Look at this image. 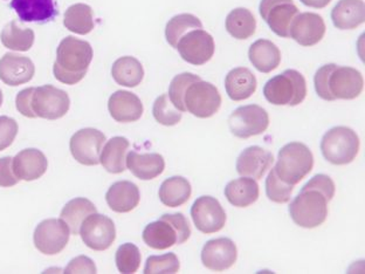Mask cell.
Instances as JSON below:
<instances>
[{
	"instance_id": "6da1fadb",
	"label": "cell",
	"mask_w": 365,
	"mask_h": 274,
	"mask_svg": "<svg viewBox=\"0 0 365 274\" xmlns=\"http://www.w3.org/2000/svg\"><path fill=\"white\" fill-rule=\"evenodd\" d=\"M91 44L74 36H66L56 51L53 72L58 81L65 85H76L85 78L93 60Z\"/></svg>"
},
{
	"instance_id": "7a4b0ae2",
	"label": "cell",
	"mask_w": 365,
	"mask_h": 274,
	"mask_svg": "<svg viewBox=\"0 0 365 274\" xmlns=\"http://www.w3.org/2000/svg\"><path fill=\"white\" fill-rule=\"evenodd\" d=\"M191 237L189 220L182 213H165L144 228L143 240L149 248L167 250L184 244Z\"/></svg>"
},
{
	"instance_id": "3957f363",
	"label": "cell",
	"mask_w": 365,
	"mask_h": 274,
	"mask_svg": "<svg viewBox=\"0 0 365 274\" xmlns=\"http://www.w3.org/2000/svg\"><path fill=\"white\" fill-rule=\"evenodd\" d=\"M314 156L309 148L300 142H290L281 148L274 168L281 181L297 186L313 170Z\"/></svg>"
},
{
	"instance_id": "277c9868",
	"label": "cell",
	"mask_w": 365,
	"mask_h": 274,
	"mask_svg": "<svg viewBox=\"0 0 365 274\" xmlns=\"http://www.w3.org/2000/svg\"><path fill=\"white\" fill-rule=\"evenodd\" d=\"M264 95L272 105L295 107L306 98V78L295 69H287L266 82Z\"/></svg>"
},
{
	"instance_id": "5b68a950",
	"label": "cell",
	"mask_w": 365,
	"mask_h": 274,
	"mask_svg": "<svg viewBox=\"0 0 365 274\" xmlns=\"http://www.w3.org/2000/svg\"><path fill=\"white\" fill-rule=\"evenodd\" d=\"M328 198L317 189H304L290 203L289 215L297 225L314 228L322 225L328 217Z\"/></svg>"
},
{
	"instance_id": "8992f818",
	"label": "cell",
	"mask_w": 365,
	"mask_h": 274,
	"mask_svg": "<svg viewBox=\"0 0 365 274\" xmlns=\"http://www.w3.org/2000/svg\"><path fill=\"white\" fill-rule=\"evenodd\" d=\"M359 135L348 127H334L327 131L321 141L324 158L335 166H346L355 160L359 151Z\"/></svg>"
},
{
	"instance_id": "52a82bcc",
	"label": "cell",
	"mask_w": 365,
	"mask_h": 274,
	"mask_svg": "<svg viewBox=\"0 0 365 274\" xmlns=\"http://www.w3.org/2000/svg\"><path fill=\"white\" fill-rule=\"evenodd\" d=\"M71 98L62 89L52 85L33 87L31 109L36 118L58 120L68 113Z\"/></svg>"
},
{
	"instance_id": "ba28073f",
	"label": "cell",
	"mask_w": 365,
	"mask_h": 274,
	"mask_svg": "<svg viewBox=\"0 0 365 274\" xmlns=\"http://www.w3.org/2000/svg\"><path fill=\"white\" fill-rule=\"evenodd\" d=\"M184 103L186 111L197 118H211L220 109L222 95L212 83L199 80L189 86L184 96Z\"/></svg>"
},
{
	"instance_id": "9c48e42d",
	"label": "cell",
	"mask_w": 365,
	"mask_h": 274,
	"mask_svg": "<svg viewBox=\"0 0 365 274\" xmlns=\"http://www.w3.org/2000/svg\"><path fill=\"white\" fill-rule=\"evenodd\" d=\"M228 126L235 136L250 138L267 131L269 116L267 111L260 106H242L230 115Z\"/></svg>"
},
{
	"instance_id": "30bf717a",
	"label": "cell",
	"mask_w": 365,
	"mask_h": 274,
	"mask_svg": "<svg viewBox=\"0 0 365 274\" xmlns=\"http://www.w3.org/2000/svg\"><path fill=\"white\" fill-rule=\"evenodd\" d=\"M327 87L333 101L337 98L354 100L362 94L364 80L357 69L333 64L327 78Z\"/></svg>"
},
{
	"instance_id": "8fae6325",
	"label": "cell",
	"mask_w": 365,
	"mask_h": 274,
	"mask_svg": "<svg viewBox=\"0 0 365 274\" xmlns=\"http://www.w3.org/2000/svg\"><path fill=\"white\" fill-rule=\"evenodd\" d=\"M86 246L94 251H106L116 239V228L109 217L91 213L82 223L80 233Z\"/></svg>"
},
{
	"instance_id": "7c38bea8",
	"label": "cell",
	"mask_w": 365,
	"mask_h": 274,
	"mask_svg": "<svg viewBox=\"0 0 365 274\" xmlns=\"http://www.w3.org/2000/svg\"><path fill=\"white\" fill-rule=\"evenodd\" d=\"M69 237L71 230L62 219H46L36 226L34 245L43 255H59L68 244Z\"/></svg>"
},
{
	"instance_id": "4fadbf2b",
	"label": "cell",
	"mask_w": 365,
	"mask_h": 274,
	"mask_svg": "<svg viewBox=\"0 0 365 274\" xmlns=\"http://www.w3.org/2000/svg\"><path fill=\"white\" fill-rule=\"evenodd\" d=\"M176 49L184 61L193 66H202L212 59L215 40L210 33L202 29L190 31L178 41Z\"/></svg>"
},
{
	"instance_id": "5bb4252c",
	"label": "cell",
	"mask_w": 365,
	"mask_h": 274,
	"mask_svg": "<svg viewBox=\"0 0 365 274\" xmlns=\"http://www.w3.org/2000/svg\"><path fill=\"white\" fill-rule=\"evenodd\" d=\"M262 19L277 36L289 38L290 25L300 14L293 0H261Z\"/></svg>"
},
{
	"instance_id": "9a60e30c",
	"label": "cell",
	"mask_w": 365,
	"mask_h": 274,
	"mask_svg": "<svg viewBox=\"0 0 365 274\" xmlns=\"http://www.w3.org/2000/svg\"><path fill=\"white\" fill-rule=\"evenodd\" d=\"M105 142L106 135L102 131L94 128H85L73 135L69 148L78 163L98 166Z\"/></svg>"
},
{
	"instance_id": "2e32d148",
	"label": "cell",
	"mask_w": 365,
	"mask_h": 274,
	"mask_svg": "<svg viewBox=\"0 0 365 274\" xmlns=\"http://www.w3.org/2000/svg\"><path fill=\"white\" fill-rule=\"evenodd\" d=\"M191 217L198 231L211 235L220 231L226 224V213L218 199L202 196L191 208Z\"/></svg>"
},
{
	"instance_id": "e0dca14e",
	"label": "cell",
	"mask_w": 365,
	"mask_h": 274,
	"mask_svg": "<svg viewBox=\"0 0 365 274\" xmlns=\"http://www.w3.org/2000/svg\"><path fill=\"white\" fill-rule=\"evenodd\" d=\"M237 258L238 250L230 238L211 239L202 248V264L211 271H225L235 264Z\"/></svg>"
},
{
	"instance_id": "ac0fdd59",
	"label": "cell",
	"mask_w": 365,
	"mask_h": 274,
	"mask_svg": "<svg viewBox=\"0 0 365 274\" xmlns=\"http://www.w3.org/2000/svg\"><path fill=\"white\" fill-rule=\"evenodd\" d=\"M326 24L322 16L312 12L299 14L290 25L289 38L304 47L317 45L326 34Z\"/></svg>"
},
{
	"instance_id": "d6986e66",
	"label": "cell",
	"mask_w": 365,
	"mask_h": 274,
	"mask_svg": "<svg viewBox=\"0 0 365 274\" xmlns=\"http://www.w3.org/2000/svg\"><path fill=\"white\" fill-rule=\"evenodd\" d=\"M274 156L271 151L259 146L248 147L239 155L237 160V171L240 176L251 177L253 180H261L271 169Z\"/></svg>"
},
{
	"instance_id": "ffe728a7",
	"label": "cell",
	"mask_w": 365,
	"mask_h": 274,
	"mask_svg": "<svg viewBox=\"0 0 365 274\" xmlns=\"http://www.w3.org/2000/svg\"><path fill=\"white\" fill-rule=\"evenodd\" d=\"M34 73V64L27 56L6 53L0 59V80L5 85L16 87L27 83L32 80Z\"/></svg>"
},
{
	"instance_id": "44dd1931",
	"label": "cell",
	"mask_w": 365,
	"mask_h": 274,
	"mask_svg": "<svg viewBox=\"0 0 365 274\" xmlns=\"http://www.w3.org/2000/svg\"><path fill=\"white\" fill-rule=\"evenodd\" d=\"M10 6L23 23L46 24L59 16L56 0H12Z\"/></svg>"
},
{
	"instance_id": "7402d4cb",
	"label": "cell",
	"mask_w": 365,
	"mask_h": 274,
	"mask_svg": "<svg viewBox=\"0 0 365 274\" xmlns=\"http://www.w3.org/2000/svg\"><path fill=\"white\" fill-rule=\"evenodd\" d=\"M111 118L121 123L136 122L142 118L144 108L140 98L128 91H115L108 101Z\"/></svg>"
},
{
	"instance_id": "603a6c76",
	"label": "cell",
	"mask_w": 365,
	"mask_h": 274,
	"mask_svg": "<svg viewBox=\"0 0 365 274\" xmlns=\"http://www.w3.org/2000/svg\"><path fill=\"white\" fill-rule=\"evenodd\" d=\"M47 168L48 161L45 153L34 148L24 149L14 158V173L20 181L32 182L38 180L45 175Z\"/></svg>"
},
{
	"instance_id": "cb8c5ba5",
	"label": "cell",
	"mask_w": 365,
	"mask_h": 274,
	"mask_svg": "<svg viewBox=\"0 0 365 274\" xmlns=\"http://www.w3.org/2000/svg\"><path fill=\"white\" fill-rule=\"evenodd\" d=\"M106 201L108 206L115 213H130L140 204V189L135 183L120 181L109 188L106 193Z\"/></svg>"
},
{
	"instance_id": "d4e9b609",
	"label": "cell",
	"mask_w": 365,
	"mask_h": 274,
	"mask_svg": "<svg viewBox=\"0 0 365 274\" xmlns=\"http://www.w3.org/2000/svg\"><path fill=\"white\" fill-rule=\"evenodd\" d=\"M125 164L133 175L142 181L153 180L165 169V161L160 153H140L131 151L128 153Z\"/></svg>"
},
{
	"instance_id": "484cf974",
	"label": "cell",
	"mask_w": 365,
	"mask_h": 274,
	"mask_svg": "<svg viewBox=\"0 0 365 274\" xmlns=\"http://www.w3.org/2000/svg\"><path fill=\"white\" fill-rule=\"evenodd\" d=\"M257 78L246 67L232 69L225 78L226 93L233 101H244L251 98L257 91Z\"/></svg>"
},
{
	"instance_id": "4316f807",
	"label": "cell",
	"mask_w": 365,
	"mask_h": 274,
	"mask_svg": "<svg viewBox=\"0 0 365 274\" xmlns=\"http://www.w3.org/2000/svg\"><path fill=\"white\" fill-rule=\"evenodd\" d=\"M331 19L339 30H354L365 21L363 0H339L331 11Z\"/></svg>"
},
{
	"instance_id": "83f0119b",
	"label": "cell",
	"mask_w": 365,
	"mask_h": 274,
	"mask_svg": "<svg viewBox=\"0 0 365 274\" xmlns=\"http://www.w3.org/2000/svg\"><path fill=\"white\" fill-rule=\"evenodd\" d=\"M248 56L252 65L261 73H271L281 62L280 49L271 40L259 39L252 44Z\"/></svg>"
},
{
	"instance_id": "f1b7e54d",
	"label": "cell",
	"mask_w": 365,
	"mask_h": 274,
	"mask_svg": "<svg viewBox=\"0 0 365 274\" xmlns=\"http://www.w3.org/2000/svg\"><path fill=\"white\" fill-rule=\"evenodd\" d=\"M225 196L232 206L247 208L259 198V184L251 177H244L228 183L225 188Z\"/></svg>"
},
{
	"instance_id": "f546056e",
	"label": "cell",
	"mask_w": 365,
	"mask_h": 274,
	"mask_svg": "<svg viewBox=\"0 0 365 274\" xmlns=\"http://www.w3.org/2000/svg\"><path fill=\"white\" fill-rule=\"evenodd\" d=\"M130 147L129 141L125 137H113L102 148L100 163L108 173H121L125 170L127 151Z\"/></svg>"
},
{
	"instance_id": "4dcf8cb0",
	"label": "cell",
	"mask_w": 365,
	"mask_h": 274,
	"mask_svg": "<svg viewBox=\"0 0 365 274\" xmlns=\"http://www.w3.org/2000/svg\"><path fill=\"white\" fill-rule=\"evenodd\" d=\"M192 188L189 181L182 176L170 177L160 186L158 196L160 202L169 208H177L189 201Z\"/></svg>"
},
{
	"instance_id": "1f68e13d",
	"label": "cell",
	"mask_w": 365,
	"mask_h": 274,
	"mask_svg": "<svg viewBox=\"0 0 365 274\" xmlns=\"http://www.w3.org/2000/svg\"><path fill=\"white\" fill-rule=\"evenodd\" d=\"M111 76L118 85L134 88L143 80V66L134 56H122L111 67Z\"/></svg>"
},
{
	"instance_id": "d6a6232c",
	"label": "cell",
	"mask_w": 365,
	"mask_h": 274,
	"mask_svg": "<svg viewBox=\"0 0 365 274\" xmlns=\"http://www.w3.org/2000/svg\"><path fill=\"white\" fill-rule=\"evenodd\" d=\"M95 213H98V209L89 199L78 197L63 206L60 217L68 225L72 235H76L80 233V228L85 219Z\"/></svg>"
},
{
	"instance_id": "836d02e7",
	"label": "cell",
	"mask_w": 365,
	"mask_h": 274,
	"mask_svg": "<svg viewBox=\"0 0 365 274\" xmlns=\"http://www.w3.org/2000/svg\"><path fill=\"white\" fill-rule=\"evenodd\" d=\"M226 30L235 39H248L257 30V20L251 11L244 7H238L228 14L226 18Z\"/></svg>"
},
{
	"instance_id": "e575fe53",
	"label": "cell",
	"mask_w": 365,
	"mask_h": 274,
	"mask_svg": "<svg viewBox=\"0 0 365 274\" xmlns=\"http://www.w3.org/2000/svg\"><path fill=\"white\" fill-rule=\"evenodd\" d=\"M63 25L71 32L85 36L94 30L93 10L87 4H76L66 11Z\"/></svg>"
},
{
	"instance_id": "d590c367",
	"label": "cell",
	"mask_w": 365,
	"mask_h": 274,
	"mask_svg": "<svg viewBox=\"0 0 365 274\" xmlns=\"http://www.w3.org/2000/svg\"><path fill=\"white\" fill-rule=\"evenodd\" d=\"M0 39L6 49L18 52H27L32 49L36 34L31 29L21 27L14 20L4 27Z\"/></svg>"
},
{
	"instance_id": "8d00e7d4",
	"label": "cell",
	"mask_w": 365,
	"mask_h": 274,
	"mask_svg": "<svg viewBox=\"0 0 365 274\" xmlns=\"http://www.w3.org/2000/svg\"><path fill=\"white\" fill-rule=\"evenodd\" d=\"M202 29V24L196 16L190 14H178L169 20L165 29L167 41L173 49H176L177 44L190 31Z\"/></svg>"
},
{
	"instance_id": "74e56055",
	"label": "cell",
	"mask_w": 365,
	"mask_h": 274,
	"mask_svg": "<svg viewBox=\"0 0 365 274\" xmlns=\"http://www.w3.org/2000/svg\"><path fill=\"white\" fill-rule=\"evenodd\" d=\"M140 260H142V255H140V248L131 243L122 244L118 248L115 255L118 270L123 274L136 273L140 268Z\"/></svg>"
},
{
	"instance_id": "f35d334b",
	"label": "cell",
	"mask_w": 365,
	"mask_h": 274,
	"mask_svg": "<svg viewBox=\"0 0 365 274\" xmlns=\"http://www.w3.org/2000/svg\"><path fill=\"white\" fill-rule=\"evenodd\" d=\"M153 118L163 126H176L182 121V113L170 101L169 95L163 94L156 98L153 108Z\"/></svg>"
},
{
	"instance_id": "ab89813d",
	"label": "cell",
	"mask_w": 365,
	"mask_h": 274,
	"mask_svg": "<svg viewBox=\"0 0 365 274\" xmlns=\"http://www.w3.org/2000/svg\"><path fill=\"white\" fill-rule=\"evenodd\" d=\"M202 78L192 73H182L180 76H176L173 78L170 83L169 98L173 102V105L180 109V111H186L185 103H184V96L190 85L193 82L199 81Z\"/></svg>"
},
{
	"instance_id": "60d3db41",
	"label": "cell",
	"mask_w": 365,
	"mask_h": 274,
	"mask_svg": "<svg viewBox=\"0 0 365 274\" xmlns=\"http://www.w3.org/2000/svg\"><path fill=\"white\" fill-rule=\"evenodd\" d=\"M180 259L175 253L163 255H151L147 259L144 273L145 274H175L180 271Z\"/></svg>"
},
{
	"instance_id": "b9f144b4",
	"label": "cell",
	"mask_w": 365,
	"mask_h": 274,
	"mask_svg": "<svg viewBox=\"0 0 365 274\" xmlns=\"http://www.w3.org/2000/svg\"><path fill=\"white\" fill-rule=\"evenodd\" d=\"M293 190L294 186L281 181L275 173V170L272 169L271 173H268L266 178V195L272 202L279 204L289 202Z\"/></svg>"
},
{
	"instance_id": "7bdbcfd3",
	"label": "cell",
	"mask_w": 365,
	"mask_h": 274,
	"mask_svg": "<svg viewBox=\"0 0 365 274\" xmlns=\"http://www.w3.org/2000/svg\"><path fill=\"white\" fill-rule=\"evenodd\" d=\"M18 134V123L14 118L0 116V151L10 147Z\"/></svg>"
},
{
	"instance_id": "ee69618b",
	"label": "cell",
	"mask_w": 365,
	"mask_h": 274,
	"mask_svg": "<svg viewBox=\"0 0 365 274\" xmlns=\"http://www.w3.org/2000/svg\"><path fill=\"white\" fill-rule=\"evenodd\" d=\"M304 189H317L321 193L326 195L328 201H331L335 196L336 186L334 181L327 175L319 173L317 176H314L309 182L306 183V186H304Z\"/></svg>"
},
{
	"instance_id": "f6af8a7d",
	"label": "cell",
	"mask_w": 365,
	"mask_h": 274,
	"mask_svg": "<svg viewBox=\"0 0 365 274\" xmlns=\"http://www.w3.org/2000/svg\"><path fill=\"white\" fill-rule=\"evenodd\" d=\"M14 170V157L6 156L0 158V186L11 188L19 182Z\"/></svg>"
},
{
	"instance_id": "bcb514c9",
	"label": "cell",
	"mask_w": 365,
	"mask_h": 274,
	"mask_svg": "<svg viewBox=\"0 0 365 274\" xmlns=\"http://www.w3.org/2000/svg\"><path fill=\"white\" fill-rule=\"evenodd\" d=\"M96 266L94 261L86 255H80L78 258L69 261L68 266L65 268L66 274L72 273H96Z\"/></svg>"
},
{
	"instance_id": "7dc6e473",
	"label": "cell",
	"mask_w": 365,
	"mask_h": 274,
	"mask_svg": "<svg viewBox=\"0 0 365 274\" xmlns=\"http://www.w3.org/2000/svg\"><path fill=\"white\" fill-rule=\"evenodd\" d=\"M33 87L31 88L23 89L19 91L16 98V109L20 114L26 116V118H36L31 109V96H32Z\"/></svg>"
},
{
	"instance_id": "c3c4849f",
	"label": "cell",
	"mask_w": 365,
	"mask_h": 274,
	"mask_svg": "<svg viewBox=\"0 0 365 274\" xmlns=\"http://www.w3.org/2000/svg\"><path fill=\"white\" fill-rule=\"evenodd\" d=\"M301 3L306 6L314 7V9H324L329 5L331 0H300Z\"/></svg>"
},
{
	"instance_id": "681fc988",
	"label": "cell",
	"mask_w": 365,
	"mask_h": 274,
	"mask_svg": "<svg viewBox=\"0 0 365 274\" xmlns=\"http://www.w3.org/2000/svg\"><path fill=\"white\" fill-rule=\"evenodd\" d=\"M3 105V91L0 89V107Z\"/></svg>"
}]
</instances>
